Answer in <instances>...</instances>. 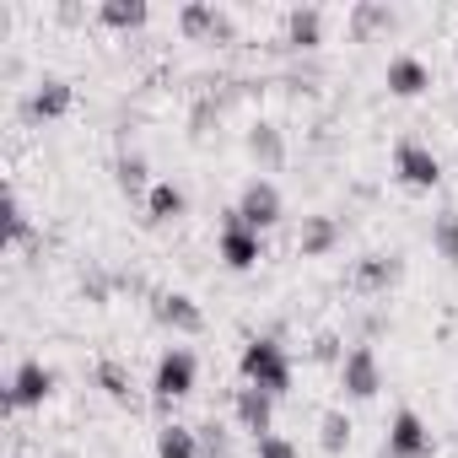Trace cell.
<instances>
[{
    "instance_id": "cell-9",
    "label": "cell",
    "mask_w": 458,
    "mask_h": 458,
    "mask_svg": "<svg viewBox=\"0 0 458 458\" xmlns=\"http://www.w3.org/2000/svg\"><path fill=\"white\" fill-rule=\"evenodd\" d=\"M151 313H157V324H167V329H178V335H199V329H205V313H199L183 292H157Z\"/></svg>"
},
{
    "instance_id": "cell-24",
    "label": "cell",
    "mask_w": 458,
    "mask_h": 458,
    "mask_svg": "<svg viewBox=\"0 0 458 458\" xmlns=\"http://www.w3.org/2000/svg\"><path fill=\"white\" fill-rule=\"evenodd\" d=\"M345 442H351V420H345L340 410H324V447H329V453H340Z\"/></svg>"
},
{
    "instance_id": "cell-27",
    "label": "cell",
    "mask_w": 458,
    "mask_h": 458,
    "mask_svg": "<svg viewBox=\"0 0 458 458\" xmlns=\"http://www.w3.org/2000/svg\"><path fill=\"white\" fill-rule=\"evenodd\" d=\"M356 28H361V33H372V28H388V12H383V6H361V12H356Z\"/></svg>"
},
{
    "instance_id": "cell-16",
    "label": "cell",
    "mask_w": 458,
    "mask_h": 458,
    "mask_svg": "<svg viewBox=\"0 0 458 458\" xmlns=\"http://www.w3.org/2000/svg\"><path fill=\"white\" fill-rule=\"evenodd\" d=\"M394 276H399V259H383V254L356 265V286L361 292H383V286H394Z\"/></svg>"
},
{
    "instance_id": "cell-13",
    "label": "cell",
    "mask_w": 458,
    "mask_h": 458,
    "mask_svg": "<svg viewBox=\"0 0 458 458\" xmlns=\"http://www.w3.org/2000/svg\"><path fill=\"white\" fill-rule=\"evenodd\" d=\"M183 205H189V199H183L178 183H151V194H146V216H151L157 226H162V221H178Z\"/></svg>"
},
{
    "instance_id": "cell-26",
    "label": "cell",
    "mask_w": 458,
    "mask_h": 458,
    "mask_svg": "<svg viewBox=\"0 0 458 458\" xmlns=\"http://www.w3.org/2000/svg\"><path fill=\"white\" fill-rule=\"evenodd\" d=\"M259 458H297V447H292L286 437L270 431V437H259Z\"/></svg>"
},
{
    "instance_id": "cell-19",
    "label": "cell",
    "mask_w": 458,
    "mask_h": 458,
    "mask_svg": "<svg viewBox=\"0 0 458 458\" xmlns=\"http://www.w3.org/2000/svg\"><path fill=\"white\" fill-rule=\"evenodd\" d=\"M318 28H324L318 12H292L286 17V44L292 49H318Z\"/></svg>"
},
{
    "instance_id": "cell-3",
    "label": "cell",
    "mask_w": 458,
    "mask_h": 458,
    "mask_svg": "<svg viewBox=\"0 0 458 458\" xmlns=\"http://www.w3.org/2000/svg\"><path fill=\"white\" fill-rule=\"evenodd\" d=\"M340 388H345L351 399H372V394L383 388V367H377V351H372V345H351V351L340 356Z\"/></svg>"
},
{
    "instance_id": "cell-1",
    "label": "cell",
    "mask_w": 458,
    "mask_h": 458,
    "mask_svg": "<svg viewBox=\"0 0 458 458\" xmlns=\"http://www.w3.org/2000/svg\"><path fill=\"white\" fill-rule=\"evenodd\" d=\"M243 383L265 388V394H286L292 388V356L281 351V340H249L243 345Z\"/></svg>"
},
{
    "instance_id": "cell-23",
    "label": "cell",
    "mask_w": 458,
    "mask_h": 458,
    "mask_svg": "<svg viewBox=\"0 0 458 458\" xmlns=\"http://www.w3.org/2000/svg\"><path fill=\"white\" fill-rule=\"evenodd\" d=\"M6 238H12V243H28V238H33L28 210H22V199H17V194H6Z\"/></svg>"
},
{
    "instance_id": "cell-12",
    "label": "cell",
    "mask_w": 458,
    "mask_h": 458,
    "mask_svg": "<svg viewBox=\"0 0 458 458\" xmlns=\"http://www.w3.org/2000/svg\"><path fill=\"white\" fill-rule=\"evenodd\" d=\"M426 87H431V71H426L420 60L399 55V60L388 65V92H399V98H420Z\"/></svg>"
},
{
    "instance_id": "cell-15",
    "label": "cell",
    "mask_w": 458,
    "mask_h": 458,
    "mask_svg": "<svg viewBox=\"0 0 458 458\" xmlns=\"http://www.w3.org/2000/svg\"><path fill=\"white\" fill-rule=\"evenodd\" d=\"M249 157H254L265 173H276L281 157H286V146H281V135H276L270 124H254V135H249Z\"/></svg>"
},
{
    "instance_id": "cell-14",
    "label": "cell",
    "mask_w": 458,
    "mask_h": 458,
    "mask_svg": "<svg viewBox=\"0 0 458 458\" xmlns=\"http://www.w3.org/2000/svg\"><path fill=\"white\" fill-rule=\"evenodd\" d=\"M340 243V226L329 221V216H318V221H308L302 226V238H297V249H302V259H313V254H329Z\"/></svg>"
},
{
    "instance_id": "cell-5",
    "label": "cell",
    "mask_w": 458,
    "mask_h": 458,
    "mask_svg": "<svg viewBox=\"0 0 458 458\" xmlns=\"http://www.w3.org/2000/svg\"><path fill=\"white\" fill-rule=\"evenodd\" d=\"M431 431H426V420L415 415V410H399L394 415V426H388V458H431Z\"/></svg>"
},
{
    "instance_id": "cell-25",
    "label": "cell",
    "mask_w": 458,
    "mask_h": 458,
    "mask_svg": "<svg viewBox=\"0 0 458 458\" xmlns=\"http://www.w3.org/2000/svg\"><path fill=\"white\" fill-rule=\"evenodd\" d=\"M119 189H130V194L146 189V157H124L119 162Z\"/></svg>"
},
{
    "instance_id": "cell-6",
    "label": "cell",
    "mask_w": 458,
    "mask_h": 458,
    "mask_svg": "<svg viewBox=\"0 0 458 458\" xmlns=\"http://www.w3.org/2000/svg\"><path fill=\"white\" fill-rule=\"evenodd\" d=\"M221 259H226V270H254L265 259L259 233H254V226H243L238 216H226V226H221Z\"/></svg>"
},
{
    "instance_id": "cell-21",
    "label": "cell",
    "mask_w": 458,
    "mask_h": 458,
    "mask_svg": "<svg viewBox=\"0 0 458 458\" xmlns=\"http://www.w3.org/2000/svg\"><path fill=\"white\" fill-rule=\"evenodd\" d=\"M98 383H103V394H108V399H119V404L130 399V372H124L119 361H103V367H98Z\"/></svg>"
},
{
    "instance_id": "cell-2",
    "label": "cell",
    "mask_w": 458,
    "mask_h": 458,
    "mask_svg": "<svg viewBox=\"0 0 458 458\" xmlns=\"http://www.w3.org/2000/svg\"><path fill=\"white\" fill-rule=\"evenodd\" d=\"M194 351H183V345H173L162 361H157V377H151V388H157V404H173V399H183V394H194Z\"/></svg>"
},
{
    "instance_id": "cell-20",
    "label": "cell",
    "mask_w": 458,
    "mask_h": 458,
    "mask_svg": "<svg viewBox=\"0 0 458 458\" xmlns=\"http://www.w3.org/2000/svg\"><path fill=\"white\" fill-rule=\"evenodd\" d=\"M183 28H189V33H210V38H226V33H233L216 6H189V12H183Z\"/></svg>"
},
{
    "instance_id": "cell-7",
    "label": "cell",
    "mask_w": 458,
    "mask_h": 458,
    "mask_svg": "<svg viewBox=\"0 0 458 458\" xmlns=\"http://www.w3.org/2000/svg\"><path fill=\"white\" fill-rule=\"evenodd\" d=\"M243 226H254V233H259V226H276L281 221V189L270 183V178H254L249 189H243V199H238V210H233Z\"/></svg>"
},
{
    "instance_id": "cell-28",
    "label": "cell",
    "mask_w": 458,
    "mask_h": 458,
    "mask_svg": "<svg viewBox=\"0 0 458 458\" xmlns=\"http://www.w3.org/2000/svg\"><path fill=\"white\" fill-rule=\"evenodd\" d=\"M199 431H205V442H199V447H205L210 458H221V453H226V437H221V426L210 420V426H199Z\"/></svg>"
},
{
    "instance_id": "cell-11",
    "label": "cell",
    "mask_w": 458,
    "mask_h": 458,
    "mask_svg": "<svg viewBox=\"0 0 458 458\" xmlns=\"http://www.w3.org/2000/svg\"><path fill=\"white\" fill-rule=\"evenodd\" d=\"M65 108H71V87H65V81H44V87L28 98L22 114H28V124H44V119H60Z\"/></svg>"
},
{
    "instance_id": "cell-8",
    "label": "cell",
    "mask_w": 458,
    "mask_h": 458,
    "mask_svg": "<svg viewBox=\"0 0 458 458\" xmlns=\"http://www.w3.org/2000/svg\"><path fill=\"white\" fill-rule=\"evenodd\" d=\"M49 394H55V372H49L44 361H22L17 377H12V388H6V404H12V410H33V404H44Z\"/></svg>"
},
{
    "instance_id": "cell-22",
    "label": "cell",
    "mask_w": 458,
    "mask_h": 458,
    "mask_svg": "<svg viewBox=\"0 0 458 458\" xmlns=\"http://www.w3.org/2000/svg\"><path fill=\"white\" fill-rule=\"evenodd\" d=\"M103 22L108 28H140L146 22V6H140V0H130V6H124V0H114V6H103Z\"/></svg>"
},
{
    "instance_id": "cell-10",
    "label": "cell",
    "mask_w": 458,
    "mask_h": 458,
    "mask_svg": "<svg viewBox=\"0 0 458 458\" xmlns=\"http://www.w3.org/2000/svg\"><path fill=\"white\" fill-rule=\"evenodd\" d=\"M270 415H276V394H265V388H238V420H243V431L270 437Z\"/></svg>"
},
{
    "instance_id": "cell-4",
    "label": "cell",
    "mask_w": 458,
    "mask_h": 458,
    "mask_svg": "<svg viewBox=\"0 0 458 458\" xmlns=\"http://www.w3.org/2000/svg\"><path fill=\"white\" fill-rule=\"evenodd\" d=\"M394 173H399V183H410V189H437V183H442V162H437V151L420 146V140H399Z\"/></svg>"
},
{
    "instance_id": "cell-17",
    "label": "cell",
    "mask_w": 458,
    "mask_h": 458,
    "mask_svg": "<svg viewBox=\"0 0 458 458\" xmlns=\"http://www.w3.org/2000/svg\"><path fill=\"white\" fill-rule=\"evenodd\" d=\"M157 458H199V442L189 426H162L157 437Z\"/></svg>"
},
{
    "instance_id": "cell-18",
    "label": "cell",
    "mask_w": 458,
    "mask_h": 458,
    "mask_svg": "<svg viewBox=\"0 0 458 458\" xmlns=\"http://www.w3.org/2000/svg\"><path fill=\"white\" fill-rule=\"evenodd\" d=\"M431 249H437L447 265H458V210H442V216L431 221Z\"/></svg>"
}]
</instances>
